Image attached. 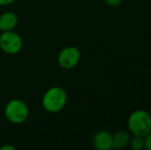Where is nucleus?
<instances>
[{"instance_id":"obj_5","label":"nucleus","mask_w":151,"mask_h":150,"mask_svg":"<svg viewBox=\"0 0 151 150\" xmlns=\"http://www.w3.org/2000/svg\"><path fill=\"white\" fill-rule=\"evenodd\" d=\"M80 61V52L75 46H67L59 52L58 63L65 70L73 69Z\"/></svg>"},{"instance_id":"obj_2","label":"nucleus","mask_w":151,"mask_h":150,"mask_svg":"<svg viewBox=\"0 0 151 150\" xmlns=\"http://www.w3.org/2000/svg\"><path fill=\"white\" fill-rule=\"evenodd\" d=\"M127 128L131 135L144 138L151 131V115L143 109L133 111L127 119Z\"/></svg>"},{"instance_id":"obj_9","label":"nucleus","mask_w":151,"mask_h":150,"mask_svg":"<svg viewBox=\"0 0 151 150\" xmlns=\"http://www.w3.org/2000/svg\"><path fill=\"white\" fill-rule=\"evenodd\" d=\"M129 147L133 150H142L144 149V138L139 136L131 137L129 140Z\"/></svg>"},{"instance_id":"obj_1","label":"nucleus","mask_w":151,"mask_h":150,"mask_svg":"<svg viewBox=\"0 0 151 150\" xmlns=\"http://www.w3.org/2000/svg\"><path fill=\"white\" fill-rule=\"evenodd\" d=\"M68 96L61 86H52L42 96L41 104L44 110L50 113H58L67 104Z\"/></svg>"},{"instance_id":"obj_8","label":"nucleus","mask_w":151,"mask_h":150,"mask_svg":"<svg viewBox=\"0 0 151 150\" xmlns=\"http://www.w3.org/2000/svg\"><path fill=\"white\" fill-rule=\"evenodd\" d=\"M131 140V133L127 131H117L112 135V148L123 149L129 146Z\"/></svg>"},{"instance_id":"obj_10","label":"nucleus","mask_w":151,"mask_h":150,"mask_svg":"<svg viewBox=\"0 0 151 150\" xmlns=\"http://www.w3.org/2000/svg\"><path fill=\"white\" fill-rule=\"evenodd\" d=\"M144 149L151 150V131L144 137Z\"/></svg>"},{"instance_id":"obj_6","label":"nucleus","mask_w":151,"mask_h":150,"mask_svg":"<svg viewBox=\"0 0 151 150\" xmlns=\"http://www.w3.org/2000/svg\"><path fill=\"white\" fill-rule=\"evenodd\" d=\"M93 146L98 150H109L112 148V134L108 131H99L93 137Z\"/></svg>"},{"instance_id":"obj_7","label":"nucleus","mask_w":151,"mask_h":150,"mask_svg":"<svg viewBox=\"0 0 151 150\" xmlns=\"http://www.w3.org/2000/svg\"><path fill=\"white\" fill-rule=\"evenodd\" d=\"M19 19L14 12L5 11L0 14V31H12L18 26Z\"/></svg>"},{"instance_id":"obj_13","label":"nucleus","mask_w":151,"mask_h":150,"mask_svg":"<svg viewBox=\"0 0 151 150\" xmlns=\"http://www.w3.org/2000/svg\"><path fill=\"white\" fill-rule=\"evenodd\" d=\"M16 148H14V146H12V145H2L1 147H0V150H14Z\"/></svg>"},{"instance_id":"obj_3","label":"nucleus","mask_w":151,"mask_h":150,"mask_svg":"<svg viewBox=\"0 0 151 150\" xmlns=\"http://www.w3.org/2000/svg\"><path fill=\"white\" fill-rule=\"evenodd\" d=\"M4 115L12 123L21 124L28 119L29 107L24 101L20 99H12L5 105Z\"/></svg>"},{"instance_id":"obj_14","label":"nucleus","mask_w":151,"mask_h":150,"mask_svg":"<svg viewBox=\"0 0 151 150\" xmlns=\"http://www.w3.org/2000/svg\"><path fill=\"white\" fill-rule=\"evenodd\" d=\"M150 78H151V67H150Z\"/></svg>"},{"instance_id":"obj_11","label":"nucleus","mask_w":151,"mask_h":150,"mask_svg":"<svg viewBox=\"0 0 151 150\" xmlns=\"http://www.w3.org/2000/svg\"><path fill=\"white\" fill-rule=\"evenodd\" d=\"M105 2L109 6H118L121 3V0H105Z\"/></svg>"},{"instance_id":"obj_12","label":"nucleus","mask_w":151,"mask_h":150,"mask_svg":"<svg viewBox=\"0 0 151 150\" xmlns=\"http://www.w3.org/2000/svg\"><path fill=\"white\" fill-rule=\"evenodd\" d=\"M16 0H0V6H7V5H10L12 3Z\"/></svg>"},{"instance_id":"obj_4","label":"nucleus","mask_w":151,"mask_h":150,"mask_svg":"<svg viewBox=\"0 0 151 150\" xmlns=\"http://www.w3.org/2000/svg\"><path fill=\"white\" fill-rule=\"evenodd\" d=\"M23 47V39L14 30L3 31L0 35V48L7 55H17Z\"/></svg>"}]
</instances>
